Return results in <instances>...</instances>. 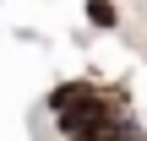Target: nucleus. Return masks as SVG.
Masks as SVG:
<instances>
[{
	"mask_svg": "<svg viewBox=\"0 0 147 141\" xmlns=\"http://www.w3.org/2000/svg\"><path fill=\"white\" fill-rule=\"evenodd\" d=\"M87 22H98V27H115V22H120V11H115V5H87Z\"/></svg>",
	"mask_w": 147,
	"mask_h": 141,
	"instance_id": "1",
	"label": "nucleus"
}]
</instances>
